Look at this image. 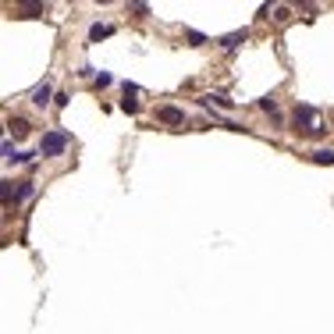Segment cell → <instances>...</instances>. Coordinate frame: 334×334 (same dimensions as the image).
<instances>
[{
  "label": "cell",
  "mask_w": 334,
  "mask_h": 334,
  "mask_svg": "<svg viewBox=\"0 0 334 334\" xmlns=\"http://www.w3.org/2000/svg\"><path fill=\"white\" fill-rule=\"evenodd\" d=\"M295 128H302L306 135H323L327 132L323 121H320V114H316V107H309V103H299L295 107Z\"/></svg>",
  "instance_id": "1"
},
{
  "label": "cell",
  "mask_w": 334,
  "mask_h": 334,
  "mask_svg": "<svg viewBox=\"0 0 334 334\" xmlns=\"http://www.w3.org/2000/svg\"><path fill=\"white\" fill-rule=\"evenodd\" d=\"M68 132L64 128H54V132H47L43 139H39V153H43V156H61L64 149H68Z\"/></svg>",
  "instance_id": "2"
},
{
  "label": "cell",
  "mask_w": 334,
  "mask_h": 334,
  "mask_svg": "<svg viewBox=\"0 0 334 334\" xmlns=\"http://www.w3.org/2000/svg\"><path fill=\"white\" fill-rule=\"evenodd\" d=\"M156 121H163V124H185V110H178V107H160V110H156Z\"/></svg>",
  "instance_id": "3"
},
{
  "label": "cell",
  "mask_w": 334,
  "mask_h": 334,
  "mask_svg": "<svg viewBox=\"0 0 334 334\" xmlns=\"http://www.w3.org/2000/svg\"><path fill=\"white\" fill-rule=\"evenodd\" d=\"M29 100H32V107H47V103H50V82H43V86H36Z\"/></svg>",
  "instance_id": "4"
},
{
  "label": "cell",
  "mask_w": 334,
  "mask_h": 334,
  "mask_svg": "<svg viewBox=\"0 0 334 334\" xmlns=\"http://www.w3.org/2000/svg\"><path fill=\"white\" fill-rule=\"evenodd\" d=\"M29 128H32V124H29L25 117H11V121H8V132H11L15 139H25V135H29Z\"/></svg>",
  "instance_id": "5"
},
{
  "label": "cell",
  "mask_w": 334,
  "mask_h": 334,
  "mask_svg": "<svg viewBox=\"0 0 334 334\" xmlns=\"http://www.w3.org/2000/svg\"><path fill=\"white\" fill-rule=\"evenodd\" d=\"M245 36H249L245 29H242V32H228V36L221 39V47H224V50H235V47H242V43H245Z\"/></svg>",
  "instance_id": "6"
},
{
  "label": "cell",
  "mask_w": 334,
  "mask_h": 334,
  "mask_svg": "<svg viewBox=\"0 0 334 334\" xmlns=\"http://www.w3.org/2000/svg\"><path fill=\"white\" fill-rule=\"evenodd\" d=\"M110 32H114L110 25H93V29H89V43H100V39L110 36Z\"/></svg>",
  "instance_id": "7"
},
{
  "label": "cell",
  "mask_w": 334,
  "mask_h": 334,
  "mask_svg": "<svg viewBox=\"0 0 334 334\" xmlns=\"http://www.w3.org/2000/svg\"><path fill=\"white\" fill-rule=\"evenodd\" d=\"M203 103H206V107H231V100H228V96H221V93H214V96H203Z\"/></svg>",
  "instance_id": "8"
},
{
  "label": "cell",
  "mask_w": 334,
  "mask_h": 334,
  "mask_svg": "<svg viewBox=\"0 0 334 334\" xmlns=\"http://www.w3.org/2000/svg\"><path fill=\"white\" fill-rule=\"evenodd\" d=\"M32 196V182H18V189H15V203H22V199H29Z\"/></svg>",
  "instance_id": "9"
},
{
  "label": "cell",
  "mask_w": 334,
  "mask_h": 334,
  "mask_svg": "<svg viewBox=\"0 0 334 334\" xmlns=\"http://www.w3.org/2000/svg\"><path fill=\"white\" fill-rule=\"evenodd\" d=\"M185 39H189V47H203V43H206V36L196 32V29H185Z\"/></svg>",
  "instance_id": "10"
},
{
  "label": "cell",
  "mask_w": 334,
  "mask_h": 334,
  "mask_svg": "<svg viewBox=\"0 0 334 334\" xmlns=\"http://www.w3.org/2000/svg\"><path fill=\"white\" fill-rule=\"evenodd\" d=\"M313 163H334V149H316L313 153Z\"/></svg>",
  "instance_id": "11"
},
{
  "label": "cell",
  "mask_w": 334,
  "mask_h": 334,
  "mask_svg": "<svg viewBox=\"0 0 334 334\" xmlns=\"http://www.w3.org/2000/svg\"><path fill=\"white\" fill-rule=\"evenodd\" d=\"M260 107H263V110H270V114H274V110H277V100H274V96H263V100H260Z\"/></svg>",
  "instance_id": "12"
},
{
  "label": "cell",
  "mask_w": 334,
  "mask_h": 334,
  "mask_svg": "<svg viewBox=\"0 0 334 334\" xmlns=\"http://www.w3.org/2000/svg\"><path fill=\"white\" fill-rule=\"evenodd\" d=\"M110 82H114V78H110L107 71H100V75H96V86H110Z\"/></svg>",
  "instance_id": "13"
}]
</instances>
